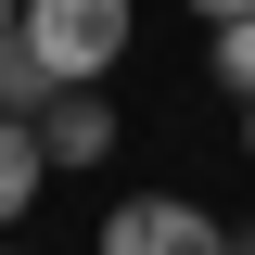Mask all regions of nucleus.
<instances>
[{
    "label": "nucleus",
    "mask_w": 255,
    "mask_h": 255,
    "mask_svg": "<svg viewBox=\"0 0 255 255\" xmlns=\"http://www.w3.org/2000/svg\"><path fill=\"white\" fill-rule=\"evenodd\" d=\"M102 255H230V230L179 191H128V204H102Z\"/></svg>",
    "instance_id": "nucleus-2"
},
{
    "label": "nucleus",
    "mask_w": 255,
    "mask_h": 255,
    "mask_svg": "<svg viewBox=\"0 0 255 255\" xmlns=\"http://www.w3.org/2000/svg\"><path fill=\"white\" fill-rule=\"evenodd\" d=\"M191 13H204V26H230V13H255V0H191Z\"/></svg>",
    "instance_id": "nucleus-7"
},
{
    "label": "nucleus",
    "mask_w": 255,
    "mask_h": 255,
    "mask_svg": "<svg viewBox=\"0 0 255 255\" xmlns=\"http://www.w3.org/2000/svg\"><path fill=\"white\" fill-rule=\"evenodd\" d=\"M0 255H13V243H0Z\"/></svg>",
    "instance_id": "nucleus-11"
},
{
    "label": "nucleus",
    "mask_w": 255,
    "mask_h": 255,
    "mask_svg": "<svg viewBox=\"0 0 255 255\" xmlns=\"http://www.w3.org/2000/svg\"><path fill=\"white\" fill-rule=\"evenodd\" d=\"M38 102H51V64L26 38H0V115H38Z\"/></svg>",
    "instance_id": "nucleus-6"
},
{
    "label": "nucleus",
    "mask_w": 255,
    "mask_h": 255,
    "mask_svg": "<svg viewBox=\"0 0 255 255\" xmlns=\"http://www.w3.org/2000/svg\"><path fill=\"white\" fill-rule=\"evenodd\" d=\"M26 128H38V153H51V166H102V153H115V102H102V90H51Z\"/></svg>",
    "instance_id": "nucleus-3"
},
{
    "label": "nucleus",
    "mask_w": 255,
    "mask_h": 255,
    "mask_svg": "<svg viewBox=\"0 0 255 255\" xmlns=\"http://www.w3.org/2000/svg\"><path fill=\"white\" fill-rule=\"evenodd\" d=\"M204 77H217L230 102H255V13H230V26H204Z\"/></svg>",
    "instance_id": "nucleus-5"
},
{
    "label": "nucleus",
    "mask_w": 255,
    "mask_h": 255,
    "mask_svg": "<svg viewBox=\"0 0 255 255\" xmlns=\"http://www.w3.org/2000/svg\"><path fill=\"white\" fill-rule=\"evenodd\" d=\"M38 191H51V153H38V128H26V115H0V230L26 217Z\"/></svg>",
    "instance_id": "nucleus-4"
},
{
    "label": "nucleus",
    "mask_w": 255,
    "mask_h": 255,
    "mask_svg": "<svg viewBox=\"0 0 255 255\" xmlns=\"http://www.w3.org/2000/svg\"><path fill=\"white\" fill-rule=\"evenodd\" d=\"M0 38H13V0H0Z\"/></svg>",
    "instance_id": "nucleus-10"
},
{
    "label": "nucleus",
    "mask_w": 255,
    "mask_h": 255,
    "mask_svg": "<svg viewBox=\"0 0 255 255\" xmlns=\"http://www.w3.org/2000/svg\"><path fill=\"white\" fill-rule=\"evenodd\" d=\"M13 38L51 64V90H102V77L128 64V38H140V26H128V0H26Z\"/></svg>",
    "instance_id": "nucleus-1"
},
{
    "label": "nucleus",
    "mask_w": 255,
    "mask_h": 255,
    "mask_svg": "<svg viewBox=\"0 0 255 255\" xmlns=\"http://www.w3.org/2000/svg\"><path fill=\"white\" fill-rule=\"evenodd\" d=\"M243 153H255V102H243Z\"/></svg>",
    "instance_id": "nucleus-9"
},
{
    "label": "nucleus",
    "mask_w": 255,
    "mask_h": 255,
    "mask_svg": "<svg viewBox=\"0 0 255 255\" xmlns=\"http://www.w3.org/2000/svg\"><path fill=\"white\" fill-rule=\"evenodd\" d=\"M230 255H255V230H230Z\"/></svg>",
    "instance_id": "nucleus-8"
}]
</instances>
